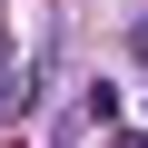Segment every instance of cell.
<instances>
[{"label":"cell","instance_id":"6da1fadb","mask_svg":"<svg viewBox=\"0 0 148 148\" xmlns=\"http://www.w3.org/2000/svg\"><path fill=\"white\" fill-rule=\"evenodd\" d=\"M128 148H148V138H128Z\"/></svg>","mask_w":148,"mask_h":148}]
</instances>
